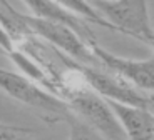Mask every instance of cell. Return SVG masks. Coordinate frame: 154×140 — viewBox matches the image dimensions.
Masks as SVG:
<instances>
[{"label": "cell", "instance_id": "obj_9", "mask_svg": "<svg viewBox=\"0 0 154 140\" xmlns=\"http://www.w3.org/2000/svg\"><path fill=\"white\" fill-rule=\"evenodd\" d=\"M2 140H27V139H23V137L14 133L10 129H5L4 127V130H2Z\"/></svg>", "mask_w": 154, "mask_h": 140}, {"label": "cell", "instance_id": "obj_6", "mask_svg": "<svg viewBox=\"0 0 154 140\" xmlns=\"http://www.w3.org/2000/svg\"><path fill=\"white\" fill-rule=\"evenodd\" d=\"M119 118L127 140H154V110L107 100Z\"/></svg>", "mask_w": 154, "mask_h": 140}, {"label": "cell", "instance_id": "obj_4", "mask_svg": "<svg viewBox=\"0 0 154 140\" xmlns=\"http://www.w3.org/2000/svg\"><path fill=\"white\" fill-rule=\"evenodd\" d=\"M77 70L82 73L89 87L96 90L106 100L154 110L152 97H149L144 92L129 85L126 80L117 77L116 73L109 72V70H100L97 67H91V65H82L79 62H77Z\"/></svg>", "mask_w": 154, "mask_h": 140}, {"label": "cell", "instance_id": "obj_5", "mask_svg": "<svg viewBox=\"0 0 154 140\" xmlns=\"http://www.w3.org/2000/svg\"><path fill=\"white\" fill-rule=\"evenodd\" d=\"M91 49L99 64L106 70L124 79L129 85L136 87L141 92H154V57L144 58V60L117 57L102 49L100 45H97L96 42L91 43Z\"/></svg>", "mask_w": 154, "mask_h": 140}, {"label": "cell", "instance_id": "obj_10", "mask_svg": "<svg viewBox=\"0 0 154 140\" xmlns=\"http://www.w3.org/2000/svg\"><path fill=\"white\" fill-rule=\"evenodd\" d=\"M147 43H149V45L152 47V50H154V35H152V37L149 38V42H147Z\"/></svg>", "mask_w": 154, "mask_h": 140}, {"label": "cell", "instance_id": "obj_2", "mask_svg": "<svg viewBox=\"0 0 154 140\" xmlns=\"http://www.w3.org/2000/svg\"><path fill=\"white\" fill-rule=\"evenodd\" d=\"M23 20L32 34L42 37L55 50L64 52L69 58H74L82 65H91V67L99 65V60L96 58L92 49H91V43H87L70 27L52 22V20L38 19L34 15H23Z\"/></svg>", "mask_w": 154, "mask_h": 140}, {"label": "cell", "instance_id": "obj_1", "mask_svg": "<svg viewBox=\"0 0 154 140\" xmlns=\"http://www.w3.org/2000/svg\"><path fill=\"white\" fill-rule=\"evenodd\" d=\"M91 4L114 30L139 38L146 43L154 35L147 4L143 0H121V2L99 0Z\"/></svg>", "mask_w": 154, "mask_h": 140}, {"label": "cell", "instance_id": "obj_7", "mask_svg": "<svg viewBox=\"0 0 154 140\" xmlns=\"http://www.w3.org/2000/svg\"><path fill=\"white\" fill-rule=\"evenodd\" d=\"M29 8H30L32 15L38 17V19L52 20V22L62 23V25L70 27L72 30H75L87 43H94L92 32L89 30V27L81 20V17H77L70 10H67L60 2H45V0H27L25 2Z\"/></svg>", "mask_w": 154, "mask_h": 140}, {"label": "cell", "instance_id": "obj_8", "mask_svg": "<svg viewBox=\"0 0 154 140\" xmlns=\"http://www.w3.org/2000/svg\"><path fill=\"white\" fill-rule=\"evenodd\" d=\"M67 122H69V127H70L69 140H109L104 135H100L99 132H96L92 127H89L79 117H75L74 114L69 115Z\"/></svg>", "mask_w": 154, "mask_h": 140}, {"label": "cell", "instance_id": "obj_3", "mask_svg": "<svg viewBox=\"0 0 154 140\" xmlns=\"http://www.w3.org/2000/svg\"><path fill=\"white\" fill-rule=\"evenodd\" d=\"M0 85L8 97L25 103L38 112H44L45 115H54V117L67 120L69 115L72 114L67 102L59 99L52 92L40 88L34 80L23 75L2 70L0 72Z\"/></svg>", "mask_w": 154, "mask_h": 140}]
</instances>
